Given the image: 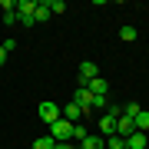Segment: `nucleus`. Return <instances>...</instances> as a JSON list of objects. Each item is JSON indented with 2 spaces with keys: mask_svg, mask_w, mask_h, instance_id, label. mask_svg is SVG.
I'll return each instance as SVG.
<instances>
[{
  "mask_svg": "<svg viewBox=\"0 0 149 149\" xmlns=\"http://www.w3.org/2000/svg\"><path fill=\"white\" fill-rule=\"evenodd\" d=\"M86 136H90V133H86V126H83V123H76V126H73V136H70V139H76V143H83Z\"/></svg>",
  "mask_w": 149,
  "mask_h": 149,
  "instance_id": "obj_14",
  "label": "nucleus"
},
{
  "mask_svg": "<svg viewBox=\"0 0 149 149\" xmlns=\"http://www.w3.org/2000/svg\"><path fill=\"white\" fill-rule=\"evenodd\" d=\"M33 17H37V23H40V20H50V3H47V0H37V10H33Z\"/></svg>",
  "mask_w": 149,
  "mask_h": 149,
  "instance_id": "obj_10",
  "label": "nucleus"
},
{
  "mask_svg": "<svg viewBox=\"0 0 149 149\" xmlns=\"http://www.w3.org/2000/svg\"><path fill=\"white\" fill-rule=\"evenodd\" d=\"M149 146V139H146V133H139V129H133V133L126 136V149H146Z\"/></svg>",
  "mask_w": 149,
  "mask_h": 149,
  "instance_id": "obj_4",
  "label": "nucleus"
},
{
  "mask_svg": "<svg viewBox=\"0 0 149 149\" xmlns=\"http://www.w3.org/2000/svg\"><path fill=\"white\" fill-rule=\"evenodd\" d=\"M119 40L133 43V40H136V27H123V30H119Z\"/></svg>",
  "mask_w": 149,
  "mask_h": 149,
  "instance_id": "obj_15",
  "label": "nucleus"
},
{
  "mask_svg": "<svg viewBox=\"0 0 149 149\" xmlns=\"http://www.w3.org/2000/svg\"><path fill=\"white\" fill-rule=\"evenodd\" d=\"M53 146H56V139H53V136H40L30 149H53Z\"/></svg>",
  "mask_w": 149,
  "mask_h": 149,
  "instance_id": "obj_11",
  "label": "nucleus"
},
{
  "mask_svg": "<svg viewBox=\"0 0 149 149\" xmlns=\"http://www.w3.org/2000/svg\"><path fill=\"white\" fill-rule=\"evenodd\" d=\"M37 10V0H20L17 3V13H33Z\"/></svg>",
  "mask_w": 149,
  "mask_h": 149,
  "instance_id": "obj_13",
  "label": "nucleus"
},
{
  "mask_svg": "<svg viewBox=\"0 0 149 149\" xmlns=\"http://www.w3.org/2000/svg\"><path fill=\"white\" fill-rule=\"evenodd\" d=\"M40 119L47 123V126H53L56 119H63V109H60L56 103H50V100H43V103H40Z\"/></svg>",
  "mask_w": 149,
  "mask_h": 149,
  "instance_id": "obj_1",
  "label": "nucleus"
},
{
  "mask_svg": "<svg viewBox=\"0 0 149 149\" xmlns=\"http://www.w3.org/2000/svg\"><path fill=\"white\" fill-rule=\"evenodd\" d=\"M80 113H83V109L76 106V103H70V106H63V119H66V123H73V126H76V123H80Z\"/></svg>",
  "mask_w": 149,
  "mask_h": 149,
  "instance_id": "obj_7",
  "label": "nucleus"
},
{
  "mask_svg": "<svg viewBox=\"0 0 149 149\" xmlns=\"http://www.w3.org/2000/svg\"><path fill=\"white\" fill-rule=\"evenodd\" d=\"M123 149H126V146H123Z\"/></svg>",
  "mask_w": 149,
  "mask_h": 149,
  "instance_id": "obj_22",
  "label": "nucleus"
},
{
  "mask_svg": "<svg viewBox=\"0 0 149 149\" xmlns=\"http://www.w3.org/2000/svg\"><path fill=\"white\" fill-rule=\"evenodd\" d=\"M76 106H80V109H93V93L90 90H86V86H80V90H76Z\"/></svg>",
  "mask_w": 149,
  "mask_h": 149,
  "instance_id": "obj_5",
  "label": "nucleus"
},
{
  "mask_svg": "<svg viewBox=\"0 0 149 149\" xmlns=\"http://www.w3.org/2000/svg\"><path fill=\"white\" fill-rule=\"evenodd\" d=\"M47 3H50V13H63V10H66L63 0H47Z\"/></svg>",
  "mask_w": 149,
  "mask_h": 149,
  "instance_id": "obj_16",
  "label": "nucleus"
},
{
  "mask_svg": "<svg viewBox=\"0 0 149 149\" xmlns=\"http://www.w3.org/2000/svg\"><path fill=\"white\" fill-rule=\"evenodd\" d=\"M133 126L139 129V133H146V129H149V109H139L136 113V116H133Z\"/></svg>",
  "mask_w": 149,
  "mask_h": 149,
  "instance_id": "obj_8",
  "label": "nucleus"
},
{
  "mask_svg": "<svg viewBox=\"0 0 149 149\" xmlns=\"http://www.w3.org/2000/svg\"><path fill=\"white\" fill-rule=\"evenodd\" d=\"M96 76H100L96 63H90V60H86V63H80V86H86L90 80H96Z\"/></svg>",
  "mask_w": 149,
  "mask_h": 149,
  "instance_id": "obj_3",
  "label": "nucleus"
},
{
  "mask_svg": "<svg viewBox=\"0 0 149 149\" xmlns=\"http://www.w3.org/2000/svg\"><path fill=\"white\" fill-rule=\"evenodd\" d=\"M136 113H139V106H136V103H129V106L123 109V116H136Z\"/></svg>",
  "mask_w": 149,
  "mask_h": 149,
  "instance_id": "obj_19",
  "label": "nucleus"
},
{
  "mask_svg": "<svg viewBox=\"0 0 149 149\" xmlns=\"http://www.w3.org/2000/svg\"><path fill=\"white\" fill-rule=\"evenodd\" d=\"M86 90H90L93 96H106V90H109V86H106V80H103V76H96V80H90V83H86Z\"/></svg>",
  "mask_w": 149,
  "mask_h": 149,
  "instance_id": "obj_6",
  "label": "nucleus"
},
{
  "mask_svg": "<svg viewBox=\"0 0 149 149\" xmlns=\"http://www.w3.org/2000/svg\"><path fill=\"white\" fill-rule=\"evenodd\" d=\"M123 146H126V139H123V136H116V133L106 136V149H123Z\"/></svg>",
  "mask_w": 149,
  "mask_h": 149,
  "instance_id": "obj_12",
  "label": "nucleus"
},
{
  "mask_svg": "<svg viewBox=\"0 0 149 149\" xmlns=\"http://www.w3.org/2000/svg\"><path fill=\"white\" fill-rule=\"evenodd\" d=\"M53 149H73V146H70V143H56Z\"/></svg>",
  "mask_w": 149,
  "mask_h": 149,
  "instance_id": "obj_21",
  "label": "nucleus"
},
{
  "mask_svg": "<svg viewBox=\"0 0 149 149\" xmlns=\"http://www.w3.org/2000/svg\"><path fill=\"white\" fill-rule=\"evenodd\" d=\"M50 129H53V133H50V136H53L56 143H66V139L73 136V123H66V119H56V123H53V126H50Z\"/></svg>",
  "mask_w": 149,
  "mask_h": 149,
  "instance_id": "obj_2",
  "label": "nucleus"
},
{
  "mask_svg": "<svg viewBox=\"0 0 149 149\" xmlns=\"http://www.w3.org/2000/svg\"><path fill=\"white\" fill-rule=\"evenodd\" d=\"M17 17H20L23 27H33V23H37V17H33V13H17Z\"/></svg>",
  "mask_w": 149,
  "mask_h": 149,
  "instance_id": "obj_17",
  "label": "nucleus"
},
{
  "mask_svg": "<svg viewBox=\"0 0 149 149\" xmlns=\"http://www.w3.org/2000/svg\"><path fill=\"white\" fill-rule=\"evenodd\" d=\"M80 149H106V139L103 136H86L80 143Z\"/></svg>",
  "mask_w": 149,
  "mask_h": 149,
  "instance_id": "obj_9",
  "label": "nucleus"
},
{
  "mask_svg": "<svg viewBox=\"0 0 149 149\" xmlns=\"http://www.w3.org/2000/svg\"><path fill=\"white\" fill-rule=\"evenodd\" d=\"M106 106V96H93V109H103Z\"/></svg>",
  "mask_w": 149,
  "mask_h": 149,
  "instance_id": "obj_18",
  "label": "nucleus"
},
{
  "mask_svg": "<svg viewBox=\"0 0 149 149\" xmlns=\"http://www.w3.org/2000/svg\"><path fill=\"white\" fill-rule=\"evenodd\" d=\"M3 63H7V50L0 47V66H3Z\"/></svg>",
  "mask_w": 149,
  "mask_h": 149,
  "instance_id": "obj_20",
  "label": "nucleus"
}]
</instances>
